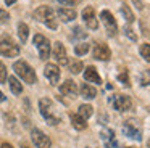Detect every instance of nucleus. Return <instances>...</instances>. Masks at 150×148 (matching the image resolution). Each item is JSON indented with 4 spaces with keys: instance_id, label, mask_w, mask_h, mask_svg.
<instances>
[{
    "instance_id": "412c9836",
    "label": "nucleus",
    "mask_w": 150,
    "mask_h": 148,
    "mask_svg": "<svg viewBox=\"0 0 150 148\" xmlns=\"http://www.w3.org/2000/svg\"><path fill=\"white\" fill-rule=\"evenodd\" d=\"M28 34H29V27H28V24L20 23V24H18V35H20V40L23 42V44L28 40Z\"/></svg>"
},
{
    "instance_id": "20e7f679",
    "label": "nucleus",
    "mask_w": 150,
    "mask_h": 148,
    "mask_svg": "<svg viewBox=\"0 0 150 148\" xmlns=\"http://www.w3.org/2000/svg\"><path fill=\"white\" fill-rule=\"evenodd\" d=\"M0 53L8 58L18 56L20 55V47L8 35H0Z\"/></svg>"
},
{
    "instance_id": "a211bd4d",
    "label": "nucleus",
    "mask_w": 150,
    "mask_h": 148,
    "mask_svg": "<svg viewBox=\"0 0 150 148\" xmlns=\"http://www.w3.org/2000/svg\"><path fill=\"white\" fill-rule=\"evenodd\" d=\"M69 119H71L73 127L78 129V130H84V129L87 127V122H86V119L81 118L79 114H74V113H71V114H69Z\"/></svg>"
},
{
    "instance_id": "4be33fe9",
    "label": "nucleus",
    "mask_w": 150,
    "mask_h": 148,
    "mask_svg": "<svg viewBox=\"0 0 150 148\" xmlns=\"http://www.w3.org/2000/svg\"><path fill=\"white\" fill-rule=\"evenodd\" d=\"M92 113H94V109H92L91 105H81L79 106V116H81V118L87 119L92 116Z\"/></svg>"
},
{
    "instance_id": "ea45409f",
    "label": "nucleus",
    "mask_w": 150,
    "mask_h": 148,
    "mask_svg": "<svg viewBox=\"0 0 150 148\" xmlns=\"http://www.w3.org/2000/svg\"><path fill=\"white\" fill-rule=\"evenodd\" d=\"M149 147H150V142H149Z\"/></svg>"
},
{
    "instance_id": "423d86ee",
    "label": "nucleus",
    "mask_w": 150,
    "mask_h": 148,
    "mask_svg": "<svg viewBox=\"0 0 150 148\" xmlns=\"http://www.w3.org/2000/svg\"><path fill=\"white\" fill-rule=\"evenodd\" d=\"M34 45L39 50V56L40 60H47L50 55V42L47 37H44L42 34H36L34 35Z\"/></svg>"
},
{
    "instance_id": "5701e85b",
    "label": "nucleus",
    "mask_w": 150,
    "mask_h": 148,
    "mask_svg": "<svg viewBox=\"0 0 150 148\" xmlns=\"http://www.w3.org/2000/svg\"><path fill=\"white\" fill-rule=\"evenodd\" d=\"M89 51V44H84V42H82V44H78L74 47V53L78 55V56H82V55H86Z\"/></svg>"
},
{
    "instance_id": "6e6552de",
    "label": "nucleus",
    "mask_w": 150,
    "mask_h": 148,
    "mask_svg": "<svg viewBox=\"0 0 150 148\" xmlns=\"http://www.w3.org/2000/svg\"><path fill=\"white\" fill-rule=\"evenodd\" d=\"M31 138H33L34 145L37 148H50L52 147V140L42 130H39V129H33L31 130Z\"/></svg>"
},
{
    "instance_id": "0eeeda50",
    "label": "nucleus",
    "mask_w": 150,
    "mask_h": 148,
    "mask_svg": "<svg viewBox=\"0 0 150 148\" xmlns=\"http://www.w3.org/2000/svg\"><path fill=\"white\" fill-rule=\"evenodd\" d=\"M100 18H102V21H103L105 27H107L108 35H110V37H115V35L118 34V24H116L115 16L111 15L108 10H103V11L100 13Z\"/></svg>"
},
{
    "instance_id": "f704fd0d",
    "label": "nucleus",
    "mask_w": 150,
    "mask_h": 148,
    "mask_svg": "<svg viewBox=\"0 0 150 148\" xmlns=\"http://www.w3.org/2000/svg\"><path fill=\"white\" fill-rule=\"evenodd\" d=\"M0 148H13V147H11L10 143H2V147H0Z\"/></svg>"
},
{
    "instance_id": "bb28decb",
    "label": "nucleus",
    "mask_w": 150,
    "mask_h": 148,
    "mask_svg": "<svg viewBox=\"0 0 150 148\" xmlns=\"http://www.w3.org/2000/svg\"><path fill=\"white\" fill-rule=\"evenodd\" d=\"M69 71H71L73 74H79L82 71V63L81 61H76V63H73L71 66H69Z\"/></svg>"
},
{
    "instance_id": "9b49d317",
    "label": "nucleus",
    "mask_w": 150,
    "mask_h": 148,
    "mask_svg": "<svg viewBox=\"0 0 150 148\" xmlns=\"http://www.w3.org/2000/svg\"><path fill=\"white\" fill-rule=\"evenodd\" d=\"M44 74H45V77L50 80L52 85H57V84H58V80H60V68L57 66V64L49 63L45 66V69H44Z\"/></svg>"
},
{
    "instance_id": "e433bc0d",
    "label": "nucleus",
    "mask_w": 150,
    "mask_h": 148,
    "mask_svg": "<svg viewBox=\"0 0 150 148\" xmlns=\"http://www.w3.org/2000/svg\"><path fill=\"white\" fill-rule=\"evenodd\" d=\"M2 101H5V95H4L2 92H0V103H2Z\"/></svg>"
},
{
    "instance_id": "7ed1b4c3",
    "label": "nucleus",
    "mask_w": 150,
    "mask_h": 148,
    "mask_svg": "<svg viewBox=\"0 0 150 148\" xmlns=\"http://www.w3.org/2000/svg\"><path fill=\"white\" fill-rule=\"evenodd\" d=\"M13 69H15V73H16L18 76H20L21 79L24 80V82H28V84H36L37 76H36V73H34V69L26 63V61H23V60L16 61V63L13 64Z\"/></svg>"
},
{
    "instance_id": "f8f14e48",
    "label": "nucleus",
    "mask_w": 150,
    "mask_h": 148,
    "mask_svg": "<svg viewBox=\"0 0 150 148\" xmlns=\"http://www.w3.org/2000/svg\"><path fill=\"white\" fill-rule=\"evenodd\" d=\"M110 56H111V51L107 44H95L94 45V58L95 60L107 61V60H110Z\"/></svg>"
},
{
    "instance_id": "c9c22d12",
    "label": "nucleus",
    "mask_w": 150,
    "mask_h": 148,
    "mask_svg": "<svg viewBox=\"0 0 150 148\" xmlns=\"http://www.w3.org/2000/svg\"><path fill=\"white\" fill-rule=\"evenodd\" d=\"M15 2H16V0H5V3H7V5H13Z\"/></svg>"
},
{
    "instance_id": "cd10ccee",
    "label": "nucleus",
    "mask_w": 150,
    "mask_h": 148,
    "mask_svg": "<svg viewBox=\"0 0 150 148\" xmlns=\"http://www.w3.org/2000/svg\"><path fill=\"white\" fill-rule=\"evenodd\" d=\"M5 80H7V68H5V64L0 61V82L4 84Z\"/></svg>"
},
{
    "instance_id": "58836bf2",
    "label": "nucleus",
    "mask_w": 150,
    "mask_h": 148,
    "mask_svg": "<svg viewBox=\"0 0 150 148\" xmlns=\"http://www.w3.org/2000/svg\"><path fill=\"white\" fill-rule=\"evenodd\" d=\"M127 148H134V147H127Z\"/></svg>"
},
{
    "instance_id": "7c9ffc66",
    "label": "nucleus",
    "mask_w": 150,
    "mask_h": 148,
    "mask_svg": "<svg viewBox=\"0 0 150 148\" xmlns=\"http://www.w3.org/2000/svg\"><path fill=\"white\" fill-rule=\"evenodd\" d=\"M140 82H142V85H149V84H150V71H145V73L142 74Z\"/></svg>"
},
{
    "instance_id": "2f4dec72",
    "label": "nucleus",
    "mask_w": 150,
    "mask_h": 148,
    "mask_svg": "<svg viewBox=\"0 0 150 148\" xmlns=\"http://www.w3.org/2000/svg\"><path fill=\"white\" fill-rule=\"evenodd\" d=\"M74 37L84 39V37H87V32H84L81 27H74Z\"/></svg>"
},
{
    "instance_id": "4468645a",
    "label": "nucleus",
    "mask_w": 150,
    "mask_h": 148,
    "mask_svg": "<svg viewBox=\"0 0 150 148\" xmlns=\"http://www.w3.org/2000/svg\"><path fill=\"white\" fill-rule=\"evenodd\" d=\"M60 92L63 95H68V97H76L78 95V85H76L74 80H65V82L60 85Z\"/></svg>"
},
{
    "instance_id": "dca6fc26",
    "label": "nucleus",
    "mask_w": 150,
    "mask_h": 148,
    "mask_svg": "<svg viewBox=\"0 0 150 148\" xmlns=\"http://www.w3.org/2000/svg\"><path fill=\"white\" fill-rule=\"evenodd\" d=\"M102 140H103L105 147H108V148L118 147V142L115 140V132L110 130V129H105V130H102Z\"/></svg>"
},
{
    "instance_id": "473e14b6",
    "label": "nucleus",
    "mask_w": 150,
    "mask_h": 148,
    "mask_svg": "<svg viewBox=\"0 0 150 148\" xmlns=\"http://www.w3.org/2000/svg\"><path fill=\"white\" fill-rule=\"evenodd\" d=\"M124 32H126V35H127L129 39H132V40H137V35L134 34V31L129 27V26H126V29H124Z\"/></svg>"
},
{
    "instance_id": "2eb2a0df",
    "label": "nucleus",
    "mask_w": 150,
    "mask_h": 148,
    "mask_svg": "<svg viewBox=\"0 0 150 148\" xmlns=\"http://www.w3.org/2000/svg\"><path fill=\"white\" fill-rule=\"evenodd\" d=\"M84 79L87 80V82H92V84H102V77L98 76L97 69H95L94 66H87V68H86Z\"/></svg>"
},
{
    "instance_id": "72a5a7b5",
    "label": "nucleus",
    "mask_w": 150,
    "mask_h": 148,
    "mask_svg": "<svg viewBox=\"0 0 150 148\" xmlns=\"http://www.w3.org/2000/svg\"><path fill=\"white\" fill-rule=\"evenodd\" d=\"M132 2L137 5V8H139V10H142V8H144V6H142V2H140V0H132Z\"/></svg>"
},
{
    "instance_id": "b1692460",
    "label": "nucleus",
    "mask_w": 150,
    "mask_h": 148,
    "mask_svg": "<svg viewBox=\"0 0 150 148\" xmlns=\"http://www.w3.org/2000/svg\"><path fill=\"white\" fill-rule=\"evenodd\" d=\"M140 55L144 60L150 61V44H142L140 45Z\"/></svg>"
},
{
    "instance_id": "6ab92c4d",
    "label": "nucleus",
    "mask_w": 150,
    "mask_h": 148,
    "mask_svg": "<svg viewBox=\"0 0 150 148\" xmlns=\"http://www.w3.org/2000/svg\"><path fill=\"white\" fill-rule=\"evenodd\" d=\"M81 95L84 97V98L87 100H92L95 98V95H97V89L92 85H89V84H82L81 85Z\"/></svg>"
},
{
    "instance_id": "39448f33",
    "label": "nucleus",
    "mask_w": 150,
    "mask_h": 148,
    "mask_svg": "<svg viewBox=\"0 0 150 148\" xmlns=\"http://www.w3.org/2000/svg\"><path fill=\"white\" fill-rule=\"evenodd\" d=\"M110 103L116 111H127L132 106V101L127 95H121V93H116V95L110 97Z\"/></svg>"
},
{
    "instance_id": "ddd939ff",
    "label": "nucleus",
    "mask_w": 150,
    "mask_h": 148,
    "mask_svg": "<svg viewBox=\"0 0 150 148\" xmlns=\"http://www.w3.org/2000/svg\"><path fill=\"white\" fill-rule=\"evenodd\" d=\"M53 58L58 61L60 64H68V55H66V50H65V45L62 42H55L53 45Z\"/></svg>"
},
{
    "instance_id": "9d476101",
    "label": "nucleus",
    "mask_w": 150,
    "mask_h": 148,
    "mask_svg": "<svg viewBox=\"0 0 150 148\" xmlns=\"http://www.w3.org/2000/svg\"><path fill=\"white\" fill-rule=\"evenodd\" d=\"M82 19H84L86 26L91 29H97L98 27V21L95 18V10L94 6H86L84 11H82Z\"/></svg>"
},
{
    "instance_id": "393cba45",
    "label": "nucleus",
    "mask_w": 150,
    "mask_h": 148,
    "mask_svg": "<svg viewBox=\"0 0 150 148\" xmlns=\"http://www.w3.org/2000/svg\"><path fill=\"white\" fill-rule=\"evenodd\" d=\"M121 13H123V15L126 16V21L129 23V24H131V23L134 21V15H132V11H131V10H129V6L123 5V6H121Z\"/></svg>"
},
{
    "instance_id": "f03ea898",
    "label": "nucleus",
    "mask_w": 150,
    "mask_h": 148,
    "mask_svg": "<svg viewBox=\"0 0 150 148\" xmlns=\"http://www.w3.org/2000/svg\"><path fill=\"white\" fill-rule=\"evenodd\" d=\"M34 18H36L37 21L44 23V24L50 29L58 27V23H57V18H55V11H53L50 6H45V5L39 6V8L34 11Z\"/></svg>"
},
{
    "instance_id": "aec40b11",
    "label": "nucleus",
    "mask_w": 150,
    "mask_h": 148,
    "mask_svg": "<svg viewBox=\"0 0 150 148\" xmlns=\"http://www.w3.org/2000/svg\"><path fill=\"white\" fill-rule=\"evenodd\" d=\"M8 84H10V89L11 92L15 93V95H20L21 92H23V85H21V82L16 79V77H8Z\"/></svg>"
},
{
    "instance_id": "4c0bfd02",
    "label": "nucleus",
    "mask_w": 150,
    "mask_h": 148,
    "mask_svg": "<svg viewBox=\"0 0 150 148\" xmlns=\"http://www.w3.org/2000/svg\"><path fill=\"white\" fill-rule=\"evenodd\" d=\"M21 148H31V147H29V145H26V143H23V145H21Z\"/></svg>"
},
{
    "instance_id": "1a4fd4ad",
    "label": "nucleus",
    "mask_w": 150,
    "mask_h": 148,
    "mask_svg": "<svg viewBox=\"0 0 150 148\" xmlns=\"http://www.w3.org/2000/svg\"><path fill=\"white\" fill-rule=\"evenodd\" d=\"M123 130H124V134L129 135L131 138H134V140H140V138H142V134H140V127L137 125V122L134 121V119H127V121L124 122Z\"/></svg>"
},
{
    "instance_id": "f257e3e1",
    "label": "nucleus",
    "mask_w": 150,
    "mask_h": 148,
    "mask_svg": "<svg viewBox=\"0 0 150 148\" xmlns=\"http://www.w3.org/2000/svg\"><path fill=\"white\" fill-rule=\"evenodd\" d=\"M39 109H40L42 118L50 125H55V124L62 122V114L57 111V106L53 105V101L50 98H40L39 100Z\"/></svg>"
},
{
    "instance_id": "c85d7f7f",
    "label": "nucleus",
    "mask_w": 150,
    "mask_h": 148,
    "mask_svg": "<svg viewBox=\"0 0 150 148\" xmlns=\"http://www.w3.org/2000/svg\"><path fill=\"white\" fill-rule=\"evenodd\" d=\"M62 5H66V6H74V5H78V3H81L82 0H58Z\"/></svg>"
},
{
    "instance_id": "c756f323",
    "label": "nucleus",
    "mask_w": 150,
    "mask_h": 148,
    "mask_svg": "<svg viewBox=\"0 0 150 148\" xmlns=\"http://www.w3.org/2000/svg\"><path fill=\"white\" fill-rule=\"evenodd\" d=\"M8 19H10V15H8L5 10H0V24H5Z\"/></svg>"
},
{
    "instance_id": "a878e982",
    "label": "nucleus",
    "mask_w": 150,
    "mask_h": 148,
    "mask_svg": "<svg viewBox=\"0 0 150 148\" xmlns=\"http://www.w3.org/2000/svg\"><path fill=\"white\" fill-rule=\"evenodd\" d=\"M118 80H120V82H123L126 87H131V80H129V76H127L126 69H124V73L118 74Z\"/></svg>"
},
{
    "instance_id": "f3484780",
    "label": "nucleus",
    "mask_w": 150,
    "mask_h": 148,
    "mask_svg": "<svg viewBox=\"0 0 150 148\" xmlns=\"http://www.w3.org/2000/svg\"><path fill=\"white\" fill-rule=\"evenodd\" d=\"M58 18L62 19L63 23H69V21H73V19H76V11L73 8H58Z\"/></svg>"
}]
</instances>
